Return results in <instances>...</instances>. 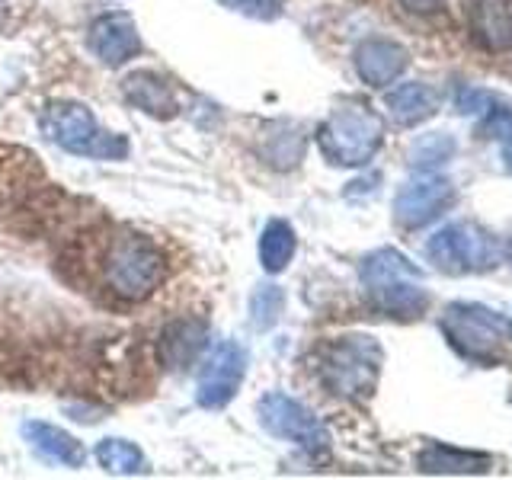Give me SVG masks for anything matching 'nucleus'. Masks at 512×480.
Wrapping results in <instances>:
<instances>
[{
	"mask_svg": "<svg viewBox=\"0 0 512 480\" xmlns=\"http://www.w3.org/2000/svg\"><path fill=\"white\" fill-rule=\"evenodd\" d=\"M164 279V260L144 237H119L106 256V282L119 298L141 301Z\"/></svg>",
	"mask_w": 512,
	"mask_h": 480,
	"instance_id": "f257e3e1",
	"label": "nucleus"
},
{
	"mask_svg": "<svg viewBox=\"0 0 512 480\" xmlns=\"http://www.w3.org/2000/svg\"><path fill=\"white\" fill-rule=\"evenodd\" d=\"M42 132L61 148L74 154H93V157H116L125 151V141L109 138L100 132V125L90 116V109L77 103H55L45 109L42 116Z\"/></svg>",
	"mask_w": 512,
	"mask_h": 480,
	"instance_id": "f03ea898",
	"label": "nucleus"
},
{
	"mask_svg": "<svg viewBox=\"0 0 512 480\" xmlns=\"http://www.w3.org/2000/svg\"><path fill=\"white\" fill-rule=\"evenodd\" d=\"M378 144V119L362 109L340 112L324 132H320V148H324L336 164H362Z\"/></svg>",
	"mask_w": 512,
	"mask_h": 480,
	"instance_id": "7ed1b4c3",
	"label": "nucleus"
},
{
	"mask_svg": "<svg viewBox=\"0 0 512 480\" xmlns=\"http://www.w3.org/2000/svg\"><path fill=\"white\" fill-rule=\"evenodd\" d=\"M247 356L240 352V346L224 343L218 346L212 356L205 359L202 372H199V404L205 407H221L234 397L240 388V378H244Z\"/></svg>",
	"mask_w": 512,
	"mask_h": 480,
	"instance_id": "20e7f679",
	"label": "nucleus"
},
{
	"mask_svg": "<svg viewBox=\"0 0 512 480\" xmlns=\"http://www.w3.org/2000/svg\"><path fill=\"white\" fill-rule=\"evenodd\" d=\"M90 48L100 55L106 64H122L141 52V39L125 13H109L103 20L93 23L90 32Z\"/></svg>",
	"mask_w": 512,
	"mask_h": 480,
	"instance_id": "39448f33",
	"label": "nucleus"
},
{
	"mask_svg": "<svg viewBox=\"0 0 512 480\" xmlns=\"http://www.w3.org/2000/svg\"><path fill=\"white\" fill-rule=\"evenodd\" d=\"M263 420L272 432H276V436H288V439H298V442L320 439V429L311 420V413L288 397H279V394L269 397L263 404Z\"/></svg>",
	"mask_w": 512,
	"mask_h": 480,
	"instance_id": "423d86ee",
	"label": "nucleus"
},
{
	"mask_svg": "<svg viewBox=\"0 0 512 480\" xmlns=\"http://www.w3.org/2000/svg\"><path fill=\"white\" fill-rule=\"evenodd\" d=\"M125 100L132 103L141 112H151V116H173V93L170 84H164L160 77L154 74H132L125 80Z\"/></svg>",
	"mask_w": 512,
	"mask_h": 480,
	"instance_id": "0eeeda50",
	"label": "nucleus"
},
{
	"mask_svg": "<svg viewBox=\"0 0 512 480\" xmlns=\"http://www.w3.org/2000/svg\"><path fill=\"white\" fill-rule=\"evenodd\" d=\"M474 29L490 45L512 42V0H474Z\"/></svg>",
	"mask_w": 512,
	"mask_h": 480,
	"instance_id": "6e6552de",
	"label": "nucleus"
},
{
	"mask_svg": "<svg viewBox=\"0 0 512 480\" xmlns=\"http://www.w3.org/2000/svg\"><path fill=\"white\" fill-rule=\"evenodd\" d=\"M359 74L368 80V84H388V80L404 68V52L400 48H394L391 42H368L359 48Z\"/></svg>",
	"mask_w": 512,
	"mask_h": 480,
	"instance_id": "1a4fd4ad",
	"label": "nucleus"
},
{
	"mask_svg": "<svg viewBox=\"0 0 512 480\" xmlns=\"http://www.w3.org/2000/svg\"><path fill=\"white\" fill-rule=\"evenodd\" d=\"M26 436H29V442L36 445L45 458H52L58 464H80V461H84V448L77 445V439H71L68 432H61L55 426L29 423Z\"/></svg>",
	"mask_w": 512,
	"mask_h": 480,
	"instance_id": "9d476101",
	"label": "nucleus"
},
{
	"mask_svg": "<svg viewBox=\"0 0 512 480\" xmlns=\"http://www.w3.org/2000/svg\"><path fill=\"white\" fill-rule=\"evenodd\" d=\"M164 359L173 365V368H183L189 365L192 359L199 356L202 349V327L199 324H189V320H183V324H173L167 333H164Z\"/></svg>",
	"mask_w": 512,
	"mask_h": 480,
	"instance_id": "9b49d317",
	"label": "nucleus"
},
{
	"mask_svg": "<svg viewBox=\"0 0 512 480\" xmlns=\"http://www.w3.org/2000/svg\"><path fill=\"white\" fill-rule=\"evenodd\" d=\"M295 253V237H292V228L282 221H272L266 234H263V244H260V256H263V266L266 269H282L288 260H292Z\"/></svg>",
	"mask_w": 512,
	"mask_h": 480,
	"instance_id": "f8f14e48",
	"label": "nucleus"
},
{
	"mask_svg": "<svg viewBox=\"0 0 512 480\" xmlns=\"http://www.w3.org/2000/svg\"><path fill=\"white\" fill-rule=\"evenodd\" d=\"M96 458H100L103 468L122 471V474H135L144 468V455L138 452V445L125 442V439H106L100 448H96Z\"/></svg>",
	"mask_w": 512,
	"mask_h": 480,
	"instance_id": "ddd939ff",
	"label": "nucleus"
},
{
	"mask_svg": "<svg viewBox=\"0 0 512 480\" xmlns=\"http://www.w3.org/2000/svg\"><path fill=\"white\" fill-rule=\"evenodd\" d=\"M388 103H391V112L400 119V122H416V119H423L426 112L432 109V96L423 90V87H400L388 96Z\"/></svg>",
	"mask_w": 512,
	"mask_h": 480,
	"instance_id": "4468645a",
	"label": "nucleus"
},
{
	"mask_svg": "<svg viewBox=\"0 0 512 480\" xmlns=\"http://www.w3.org/2000/svg\"><path fill=\"white\" fill-rule=\"evenodd\" d=\"M228 4L240 13H250V16H272L276 13V0H228Z\"/></svg>",
	"mask_w": 512,
	"mask_h": 480,
	"instance_id": "2eb2a0df",
	"label": "nucleus"
},
{
	"mask_svg": "<svg viewBox=\"0 0 512 480\" xmlns=\"http://www.w3.org/2000/svg\"><path fill=\"white\" fill-rule=\"evenodd\" d=\"M407 4H413L416 10H429L432 4H436V0H407Z\"/></svg>",
	"mask_w": 512,
	"mask_h": 480,
	"instance_id": "dca6fc26",
	"label": "nucleus"
}]
</instances>
